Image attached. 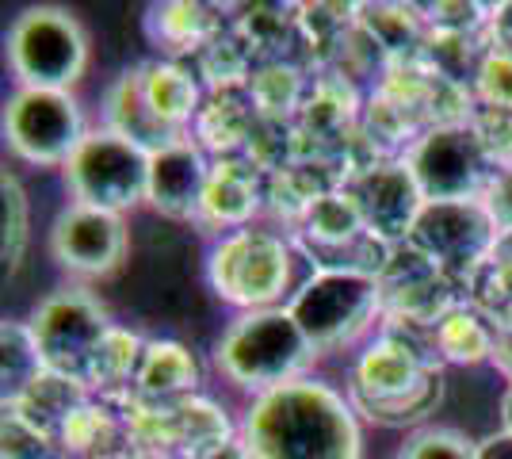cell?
I'll use <instances>...</instances> for the list:
<instances>
[{
  "label": "cell",
  "instance_id": "obj_29",
  "mask_svg": "<svg viewBox=\"0 0 512 459\" xmlns=\"http://www.w3.org/2000/svg\"><path fill=\"white\" fill-rule=\"evenodd\" d=\"M394 459H478V437L455 425H428L409 433Z\"/></svg>",
  "mask_w": 512,
  "mask_h": 459
},
{
  "label": "cell",
  "instance_id": "obj_17",
  "mask_svg": "<svg viewBox=\"0 0 512 459\" xmlns=\"http://www.w3.org/2000/svg\"><path fill=\"white\" fill-rule=\"evenodd\" d=\"M100 127L119 138H127L130 146H138L142 153H161L184 142L188 134L169 127L165 119H157V111L146 100V88H142V66L123 69L111 85L104 88V100H100Z\"/></svg>",
  "mask_w": 512,
  "mask_h": 459
},
{
  "label": "cell",
  "instance_id": "obj_5",
  "mask_svg": "<svg viewBox=\"0 0 512 459\" xmlns=\"http://www.w3.org/2000/svg\"><path fill=\"white\" fill-rule=\"evenodd\" d=\"M4 58L16 77V88L77 92L92 62V43H88L85 23L69 8L35 4L12 20Z\"/></svg>",
  "mask_w": 512,
  "mask_h": 459
},
{
  "label": "cell",
  "instance_id": "obj_1",
  "mask_svg": "<svg viewBox=\"0 0 512 459\" xmlns=\"http://www.w3.org/2000/svg\"><path fill=\"white\" fill-rule=\"evenodd\" d=\"M344 394L363 421L417 433L436 425V414L448 406V368L436 360L428 333L379 326L356 352Z\"/></svg>",
  "mask_w": 512,
  "mask_h": 459
},
{
  "label": "cell",
  "instance_id": "obj_12",
  "mask_svg": "<svg viewBox=\"0 0 512 459\" xmlns=\"http://www.w3.org/2000/svg\"><path fill=\"white\" fill-rule=\"evenodd\" d=\"M406 165L425 203L482 199L497 176L470 127H440V131L421 134L417 146L406 153Z\"/></svg>",
  "mask_w": 512,
  "mask_h": 459
},
{
  "label": "cell",
  "instance_id": "obj_13",
  "mask_svg": "<svg viewBox=\"0 0 512 459\" xmlns=\"http://www.w3.org/2000/svg\"><path fill=\"white\" fill-rule=\"evenodd\" d=\"M409 245L421 249L428 261H436L448 276L467 284L470 272L490 261L497 245V226L482 199L467 203H425L421 219L409 234Z\"/></svg>",
  "mask_w": 512,
  "mask_h": 459
},
{
  "label": "cell",
  "instance_id": "obj_21",
  "mask_svg": "<svg viewBox=\"0 0 512 459\" xmlns=\"http://www.w3.org/2000/svg\"><path fill=\"white\" fill-rule=\"evenodd\" d=\"M54 448L62 459H115L130 448L127 417L115 402L88 398L85 406L62 425Z\"/></svg>",
  "mask_w": 512,
  "mask_h": 459
},
{
  "label": "cell",
  "instance_id": "obj_28",
  "mask_svg": "<svg viewBox=\"0 0 512 459\" xmlns=\"http://www.w3.org/2000/svg\"><path fill=\"white\" fill-rule=\"evenodd\" d=\"M0 199H4V280H16L31 249V196L20 173L8 165L0 173Z\"/></svg>",
  "mask_w": 512,
  "mask_h": 459
},
{
  "label": "cell",
  "instance_id": "obj_6",
  "mask_svg": "<svg viewBox=\"0 0 512 459\" xmlns=\"http://www.w3.org/2000/svg\"><path fill=\"white\" fill-rule=\"evenodd\" d=\"M314 352H344L352 345H367L383 322V291L379 280L356 272H310L295 299L287 303Z\"/></svg>",
  "mask_w": 512,
  "mask_h": 459
},
{
  "label": "cell",
  "instance_id": "obj_19",
  "mask_svg": "<svg viewBox=\"0 0 512 459\" xmlns=\"http://www.w3.org/2000/svg\"><path fill=\"white\" fill-rule=\"evenodd\" d=\"M146 39L153 43L157 58L172 62H188L214 35L226 27L211 4H192V0H169V4H153L146 16Z\"/></svg>",
  "mask_w": 512,
  "mask_h": 459
},
{
  "label": "cell",
  "instance_id": "obj_26",
  "mask_svg": "<svg viewBox=\"0 0 512 459\" xmlns=\"http://www.w3.org/2000/svg\"><path fill=\"white\" fill-rule=\"evenodd\" d=\"M310 73L314 69L299 66V62H260L245 85L256 115L264 123H295L302 100H306V88H310Z\"/></svg>",
  "mask_w": 512,
  "mask_h": 459
},
{
  "label": "cell",
  "instance_id": "obj_10",
  "mask_svg": "<svg viewBox=\"0 0 512 459\" xmlns=\"http://www.w3.org/2000/svg\"><path fill=\"white\" fill-rule=\"evenodd\" d=\"M46 249L50 261L73 280H119L134 253V226L123 215L69 199L50 222Z\"/></svg>",
  "mask_w": 512,
  "mask_h": 459
},
{
  "label": "cell",
  "instance_id": "obj_30",
  "mask_svg": "<svg viewBox=\"0 0 512 459\" xmlns=\"http://www.w3.org/2000/svg\"><path fill=\"white\" fill-rule=\"evenodd\" d=\"M470 131L478 138V146L493 165V173L512 169V111L478 108L470 119Z\"/></svg>",
  "mask_w": 512,
  "mask_h": 459
},
{
  "label": "cell",
  "instance_id": "obj_31",
  "mask_svg": "<svg viewBox=\"0 0 512 459\" xmlns=\"http://www.w3.org/2000/svg\"><path fill=\"white\" fill-rule=\"evenodd\" d=\"M474 100H478V108H497V111H512V58L509 54H501V50H493L482 58V66L474 73Z\"/></svg>",
  "mask_w": 512,
  "mask_h": 459
},
{
  "label": "cell",
  "instance_id": "obj_37",
  "mask_svg": "<svg viewBox=\"0 0 512 459\" xmlns=\"http://www.w3.org/2000/svg\"><path fill=\"white\" fill-rule=\"evenodd\" d=\"M493 372L505 383H512V333H497V352H493Z\"/></svg>",
  "mask_w": 512,
  "mask_h": 459
},
{
  "label": "cell",
  "instance_id": "obj_32",
  "mask_svg": "<svg viewBox=\"0 0 512 459\" xmlns=\"http://www.w3.org/2000/svg\"><path fill=\"white\" fill-rule=\"evenodd\" d=\"M58 448L54 440L43 437L39 429H31L20 414L4 410V459H54Z\"/></svg>",
  "mask_w": 512,
  "mask_h": 459
},
{
  "label": "cell",
  "instance_id": "obj_15",
  "mask_svg": "<svg viewBox=\"0 0 512 459\" xmlns=\"http://www.w3.org/2000/svg\"><path fill=\"white\" fill-rule=\"evenodd\" d=\"M211 180V157L192 142H176L169 150L150 157V192H146V211L165 222L195 226L203 211V192Z\"/></svg>",
  "mask_w": 512,
  "mask_h": 459
},
{
  "label": "cell",
  "instance_id": "obj_24",
  "mask_svg": "<svg viewBox=\"0 0 512 459\" xmlns=\"http://www.w3.org/2000/svg\"><path fill=\"white\" fill-rule=\"evenodd\" d=\"M88 398H96V394L88 391V387H81L77 379H65V375H58V372H43L16 402H8L4 410L20 414L23 421H27L31 429H39L43 437L58 440L62 425L85 406Z\"/></svg>",
  "mask_w": 512,
  "mask_h": 459
},
{
  "label": "cell",
  "instance_id": "obj_25",
  "mask_svg": "<svg viewBox=\"0 0 512 459\" xmlns=\"http://www.w3.org/2000/svg\"><path fill=\"white\" fill-rule=\"evenodd\" d=\"M360 27L375 39L386 62H409L425 54L428 23L421 4H360Z\"/></svg>",
  "mask_w": 512,
  "mask_h": 459
},
{
  "label": "cell",
  "instance_id": "obj_11",
  "mask_svg": "<svg viewBox=\"0 0 512 459\" xmlns=\"http://www.w3.org/2000/svg\"><path fill=\"white\" fill-rule=\"evenodd\" d=\"M383 291V326L432 333L451 310L467 303V284L448 276L413 245H394V257L379 276Z\"/></svg>",
  "mask_w": 512,
  "mask_h": 459
},
{
  "label": "cell",
  "instance_id": "obj_36",
  "mask_svg": "<svg viewBox=\"0 0 512 459\" xmlns=\"http://www.w3.org/2000/svg\"><path fill=\"white\" fill-rule=\"evenodd\" d=\"M478 459H512V437L505 433H490L478 440Z\"/></svg>",
  "mask_w": 512,
  "mask_h": 459
},
{
  "label": "cell",
  "instance_id": "obj_3",
  "mask_svg": "<svg viewBox=\"0 0 512 459\" xmlns=\"http://www.w3.org/2000/svg\"><path fill=\"white\" fill-rule=\"evenodd\" d=\"M214 372L222 375L234 391H245L249 402L260 394L276 391L283 383H295L310 375L318 352L306 341L299 322L287 306L272 310H249L237 314L222 337L214 341Z\"/></svg>",
  "mask_w": 512,
  "mask_h": 459
},
{
  "label": "cell",
  "instance_id": "obj_16",
  "mask_svg": "<svg viewBox=\"0 0 512 459\" xmlns=\"http://www.w3.org/2000/svg\"><path fill=\"white\" fill-rule=\"evenodd\" d=\"M264 215V173L249 157H218L211 161V180L203 192V211L195 230L199 234H234L249 230Z\"/></svg>",
  "mask_w": 512,
  "mask_h": 459
},
{
  "label": "cell",
  "instance_id": "obj_33",
  "mask_svg": "<svg viewBox=\"0 0 512 459\" xmlns=\"http://www.w3.org/2000/svg\"><path fill=\"white\" fill-rule=\"evenodd\" d=\"M482 203H486V211H490L497 234H512V169L493 176Z\"/></svg>",
  "mask_w": 512,
  "mask_h": 459
},
{
  "label": "cell",
  "instance_id": "obj_8",
  "mask_svg": "<svg viewBox=\"0 0 512 459\" xmlns=\"http://www.w3.org/2000/svg\"><path fill=\"white\" fill-rule=\"evenodd\" d=\"M31 337L39 345L46 372H58L65 379H77L88 387L92 360L111 333L115 318L107 314L100 295H92V287H65L46 295L31 314Z\"/></svg>",
  "mask_w": 512,
  "mask_h": 459
},
{
  "label": "cell",
  "instance_id": "obj_14",
  "mask_svg": "<svg viewBox=\"0 0 512 459\" xmlns=\"http://www.w3.org/2000/svg\"><path fill=\"white\" fill-rule=\"evenodd\" d=\"M344 188L356 199L363 222L375 238L390 241V245H406L421 211H425V196H421L417 180L409 173L406 157L402 161H379V165L352 176Z\"/></svg>",
  "mask_w": 512,
  "mask_h": 459
},
{
  "label": "cell",
  "instance_id": "obj_4",
  "mask_svg": "<svg viewBox=\"0 0 512 459\" xmlns=\"http://www.w3.org/2000/svg\"><path fill=\"white\" fill-rule=\"evenodd\" d=\"M302 253L295 241L276 230H234L211 241L203 253V284L218 303L234 306L237 314L272 310L295 299V268Z\"/></svg>",
  "mask_w": 512,
  "mask_h": 459
},
{
  "label": "cell",
  "instance_id": "obj_7",
  "mask_svg": "<svg viewBox=\"0 0 512 459\" xmlns=\"http://www.w3.org/2000/svg\"><path fill=\"white\" fill-rule=\"evenodd\" d=\"M88 134L77 92L16 88L4 104V146L31 169H65Z\"/></svg>",
  "mask_w": 512,
  "mask_h": 459
},
{
  "label": "cell",
  "instance_id": "obj_20",
  "mask_svg": "<svg viewBox=\"0 0 512 459\" xmlns=\"http://www.w3.org/2000/svg\"><path fill=\"white\" fill-rule=\"evenodd\" d=\"M199 360L176 337H150L130 387V402H176L199 391Z\"/></svg>",
  "mask_w": 512,
  "mask_h": 459
},
{
  "label": "cell",
  "instance_id": "obj_9",
  "mask_svg": "<svg viewBox=\"0 0 512 459\" xmlns=\"http://www.w3.org/2000/svg\"><path fill=\"white\" fill-rule=\"evenodd\" d=\"M65 184L73 203H85L96 211H111V215H134L146 207V192H150V153L130 146L119 134L96 131L81 142V150L69 157L65 165Z\"/></svg>",
  "mask_w": 512,
  "mask_h": 459
},
{
  "label": "cell",
  "instance_id": "obj_22",
  "mask_svg": "<svg viewBox=\"0 0 512 459\" xmlns=\"http://www.w3.org/2000/svg\"><path fill=\"white\" fill-rule=\"evenodd\" d=\"M142 88L146 100L157 111V119H165L176 131H192L195 115L207 100V88L199 85L188 62H172V58H150L142 62Z\"/></svg>",
  "mask_w": 512,
  "mask_h": 459
},
{
  "label": "cell",
  "instance_id": "obj_27",
  "mask_svg": "<svg viewBox=\"0 0 512 459\" xmlns=\"http://www.w3.org/2000/svg\"><path fill=\"white\" fill-rule=\"evenodd\" d=\"M0 352H4L0 356V379H4V406H8L46 372V364L39 356L35 337H31V326L16 322V318H8L0 329Z\"/></svg>",
  "mask_w": 512,
  "mask_h": 459
},
{
  "label": "cell",
  "instance_id": "obj_18",
  "mask_svg": "<svg viewBox=\"0 0 512 459\" xmlns=\"http://www.w3.org/2000/svg\"><path fill=\"white\" fill-rule=\"evenodd\" d=\"M256 127H260V115H256L249 92L230 88V92H207L188 134L211 161H218V157H245Z\"/></svg>",
  "mask_w": 512,
  "mask_h": 459
},
{
  "label": "cell",
  "instance_id": "obj_23",
  "mask_svg": "<svg viewBox=\"0 0 512 459\" xmlns=\"http://www.w3.org/2000/svg\"><path fill=\"white\" fill-rule=\"evenodd\" d=\"M432 352L444 368L474 372V368H493V352H497V329L486 314H478L470 303L451 310L440 326L428 333Z\"/></svg>",
  "mask_w": 512,
  "mask_h": 459
},
{
  "label": "cell",
  "instance_id": "obj_35",
  "mask_svg": "<svg viewBox=\"0 0 512 459\" xmlns=\"http://www.w3.org/2000/svg\"><path fill=\"white\" fill-rule=\"evenodd\" d=\"M195 459H256V456H253V448L245 444V437L237 433V437H230L226 444H214L207 452H199Z\"/></svg>",
  "mask_w": 512,
  "mask_h": 459
},
{
  "label": "cell",
  "instance_id": "obj_38",
  "mask_svg": "<svg viewBox=\"0 0 512 459\" xmlns=\"http://www.w3.org/2000/svg\"><path fill=\"white\" fill-rule=\"evenodd\" d=\"M497 433L512 437V383H505L497 394Z\"/></svg>",
  "mask_w": 512,
  "mask_h": 459
},
{
  "label": "cell",
  "instance_id": "obj_39",
  "mask_svg": "<svg viewBox=\"0 0 512 459\" xmlns=\"http://www.w3.org/2000/svg\"><path fill=\"white\" fill-rule=\"evenodd\" d=\"M115 459H169V456H153V452H138V448H127V452H119Z\"/></svg>",
  "mask_w": 512,
  "mask_h": 459
},
{
  "label": "cell",
  "instance_id": "obj_34",
  "mask_svg": "<svg viewBox=\"0 0 512 459\" xmlns=\"http://www.w3.org/2000/svg\"><path fill=\"white\" fill-rule=\"evenodd\" d=\"M490 46L512 58V4H493L490 20Z\"/></svg>",
  "mask_w": 512,
  "mask_h": 459
},
{
  "label": "cell",
  "instance_id": "obj_2",
  "mask_svg": "<svg viewBox=\"0 0 512 459\" xmlns=\"http://www.w3.org/2000/svg\"><path fill=\"white\" fill-rule=\"evenodd\" d=\"M241 437L256 459H363L356 406L333 383L310 375L253 398Z\"/></svg>",
  "mask_w": 512,
  "mask_h": 459
}]
</instances>
